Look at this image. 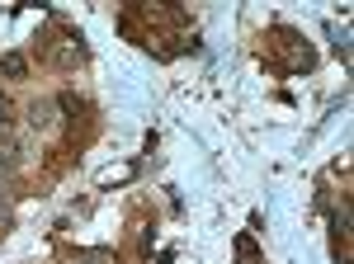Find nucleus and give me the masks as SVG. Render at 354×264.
<instances>
[{"instance_id":"nucleus-2","label":"nucleus","mask_w":354,"mask_h":264,"mask_svg":"<svg viewBox=\"0 0 354 264\" xmlns=\"http://www.w3.org/2000/svg\"><path fill=\"white\" fill-rule=\"evenodd\" d=\"M260 62L270 66L274 76H298V71H312L317 53L307 48V38H302L298 28L274 24L270 33H260Z\"/></svg>"},{"instance_id":"nucleus-1","label":"nucleus","mask_w":354,"mask_h":264,"mask_svg":"<svg viewBox=\"0 0 354 264\" xmlns=\"http://www.w3.org/2000/svg\"><path fill=\"white\" fill-rule=\"evenodd\" d=\"M118 33L123 38H133L137 48H156L161 53V43H170L165 53H185L194 48L189 38V19H185V10H175V5H128L123 15H118Z\"/></svg>"},{"instance_id":"nucleus-3","label":"nucleus","mask_w":354,"mask_h":264,"mask_svg":"<svg viewBox=\"0 0 354 264\" xmlns=\"http://www.w3.org/2000/svg\"><path fill=\"white\" fill-rule=\"evenodd\" d=\"M33 57H38L43 66H53V71H76V66H85V57H90V53H85L81 28H71L66 19H57V15H53V24L33 38Z\"/></svg>"}]
</instances>
